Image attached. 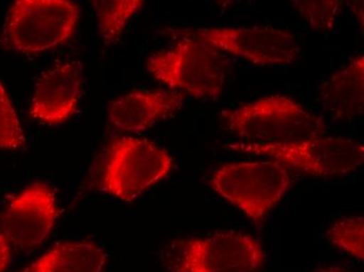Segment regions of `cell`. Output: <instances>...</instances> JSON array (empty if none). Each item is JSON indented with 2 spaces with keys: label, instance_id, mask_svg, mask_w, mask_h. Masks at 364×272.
I'll return each mask as SVG.
<instances>
[{
  "label": "cell",
  "instance_id": "cell-1",
  "mask_svg": "<svg viewBox=\"0 0 364 272\" xmlns=\"http://www.w3.org/2000/svg\"><path fill=\"white\" fill-rule=\"evenodd\" d=\"M228 129L257 145H282L323 136L325 124L291 97L274 94L221 112Z\"/></svg>",
  "mask_w": 364,
  "mask_h": 272
},
{
  "label": "cell",
  "instance_id": "cell-2",
  "mask_svg": "<svg viewBox=\"0 0 364 272\" xmlns=\"http://www.w3.org/2000/svg\"><path fill=\"white\" fill-rule=\"evenodd\" d=\"M146 70L168 87L198 99H217L225 82L226 60L214 46L190 33L168 50L153 54Z\"/></svg>",
  "mask_w": 364,
  "mask_h": 272
},
{
  "label": "cell",
  "instance_id": "cell-3",
  "mask_svg": "<svg viewBox=\"0 0 364 272\" xmlns=\"http://www.w3.org/2000/svg\"><path fill=\"white\" fill-rule=\"evenodd\" d=\"M80 18V6L68 0H18L9 10L2 36L22 54H39L68 41Z\"/></svg>",
  "mask_w": 364,
  "mask_h": 272
},
{
  "label": "cell",
  "instance_id": "cell-4",
  "mask_svg": "<svg viewBox=\"0 0 364 272\" xmlns=\"http://www.w3.org/2000/svg\"><path fill=\"white\" fill-rule=\"evenodd\" d=\"M210 185L259 225L287 193L291 177L279 161H246L220 168L210 179Z\"/></svg>",
  "mask_w": 364,
  "mask_h": 272
},
{
  "label": "cell",
  "instance_id": "cell-5",
  "mask_svg": "<svg viewBox=\"0 0 364 272\" xmlns=\"http://www.w3.org/2000/svg\"><path fill=\"white\" fill-rule=\"evenodd\" d=\"M173 158L146 139L119 137L110 146L101 178V191L126 202L135 200L170 173Z\"/></svg>",
  "mask_w": 364,
  "mask_h": 272
},
{
  "label": "cell",
  "instance_id": "cell-6",
  "mask_svg": "<svg viewBox=\"0 0 364 272\" xmlns=\"http://www.w3.org/2000/svg\"><path fill=\"white\" fill-rule=\"evenodd\" d=\"M230 149L243 153L267 156L313 175H345L363 163V143L343 137H317L282 145L230 143Z\"/></svg>",
  "mask_w": 364,
  "mask_h": 272
},
{
  "label": "cell",
  "instance_id": "cell-7",
  "mask_svg": "<svg viewBox=\"0 0 364 272\" xmlns=\"http://www.w3.org/2000/svg\"><path fill=\"white\" fill-rule=\"evenodd\" d=\"M264 256L261 245L252 236L217 233L182 243L171 272H255Z\"/></svg>",
  "mask_w": 364,
  "mask_h": 272
},
{
  "label": "cell",
  "instance_id": "cell-8",
  "mask_svg": "<svg viewBox=\"0 0 364 272\" xmlns=\"http://www.w3.org/2000/svg\"><path fill=\"white\" fill-rule=\"evenodd\" d=\"M191 33L217 50L255 65H289L299 54V45L290 33L269 26L202 28Z\"/></svg>",
  "mask_w": 364,
  "mask_h": 272
},
{
  "label": "cell",
  "instance_id": "cell-9",
  "mask_svg": "<svg viewBox=\"0 0 364 272\" xmlns=\"http://www.w3.org/2000/svg\"><path fill=\"white\" fill-rule=\"evenodd\" d=\"M58 214L55 192L46 183H33L9 203L1 216L2 233L21 251L36 249L52 233Z\"/></svg>",
  "mask_w": 364,
  "mask_h": 272
},
{
  "label": "cell",
  "instance_id": "cell-10",
  "mask_svg": "<svg viewBox=\"0 0 364 272\" xmlns=\"http://www.w3.org/2000/svg\"><path fill=\"white\" fill-rule=\"evenodd\" d=\"M83 89L81 62L65 61L48 68L38 79L30 116L46 125H59L70 119L79 106Z\"/></svg>",
  "mask_w": 364,
  "mask_h": 272
},
{
  "label": "cell",
  "instance_id": "cell-11",
  "mask_svg": "<svg viewBox=\"0 0 364 272\" xmlns=\"http://www.w3.org/2000/svg\"><path fill=\"white\" fill-rule=\"evenodd\" d=\"M183 99L182 92L176 90H135L115 99L108 117L117 129L139 134L181 108Z\"/></svg>",
  "mask_w": 364,
  "mask_h": 272
},
{
  "label": "cell",
  "instance_id": "cell-12",
  "mask_svg": "<svg viewBox=\"0 0 364 272\" xmlns=\"http://www.w3.org/2000/svg\"><path fill=\"white\" fill-rule=\"evenodd\" d=\"M323 108L335 119L361 116L364 105V57L359 55L321 87Z\"/></svg>",
  "mask_w": 364,
  "mask_h": 272
},
{
  "label": "cell",
  "instance_id": "cell-13",
  "mask_svg": "<svg viewBox=\"0 0 364 272\" xmlns=\"http://www.w3.org/2000/svg\"><path fill=\"white\" fill-rule=\"evenodd\" d=\"M107 254L93 242L57 245L19 272H102Z\"/></svg>",
  "mask_w": 364,
  "mask_h": 272
},
{
  "label": "cell",
  "instance_id": "cell-14",
  "mask_svg": "<svg viewBox=\"0 0 364 272\" xmlns=\"http://www.w3.org/2000/svg\"><path fill=\"white\" fill-rule=\"evenodd\" d=\"M141 0H95L93 10L104 43L117 41L131 17L143 6Z\"/></svg>",
  "mask_w": 364,
  "mask_h": 272
},
{
  "label": "cell",
  "instance_id": "cell-15",
  "mask_svg": "<svg viewBox=\"0 0 364 272\" xmlns=\"http://www.w3.org/2000/svg\"><path fill=\"white\" fill-rule=\"evenodd\" d=\"M328 240L335 246L350 256L363 261L364 259V218L363 216L348 217L336 221L328 229Z\"/></svg>",
  "mask_w": 364,
  "mask_h": 272
},
{
  "label": "cell",
  "instance_id": "cell-16",
  "mask_svg": "<svg viewBox=\"0 0 364 272\" xmlns=\"http://www.w3.org/2000/svg\"><path fill=\"white\" fill-rule=\"evenodd\" d=\"M293 6L311 28L327 33L334 28L338 20L343 2L338 0H299L293 1Z\"/></svg>",
  "mask_w": 364,
  "mask_h": 272
},
{
  "label": "cell",
  "instance_id": "cell-17",
  "mask_svg": "<svg viewBox=\"0 0 364 272\" xmlns=\"http://www.w3.org/2000/svg\"><path fill=\"white\" fill-rule=\"evenodd\" d=\"M26 141L16 110L0 81V149L18 150Z\"/></svg>",
  "mask_w": 364,
  "mask_h": 272
},
{
  "label": "cell",
  "instance_id": "cell-18",
  "mask_svg": "<svg viewBox=\"0 0 364 272\" xmlns=\"http://www.w3.org/2000/svg\"><path fill=\"white\" fill-rule=\"evenodd\" d=\"M12 261V244L4 234L0 232V272H4Z\"/></svg>",
  "mask_w": 364,
  "mask_h": 272
},
{
  "label": "cell",
  "instance_id": "cell-19",
  "mask_svg": "<svg viewBox=\"0 0 364 272\" xmlns=\"http://www.w3.org/2000/svg\"><path fill=\"white\" fill-rule=\"evenodd\" d=\"M317 272H348V271H346L345 268H343V267L334 266V267H328V268L321 269V271H317Z\"/></svg>",
  "mask_w": 364,
  "mask_h": 272
}]
</instances>
